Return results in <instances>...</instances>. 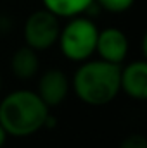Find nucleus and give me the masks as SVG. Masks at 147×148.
I'll use <instances>...</instances> for the list:
<instances>
[{"instance_id": "3", "label": "nucleus", "mask_w": 147, "mask_h": 148, "mask_svg": "<svg viewBox=\"0 0 147 148\" xmlns=\"http://www.w3.org/2000/svg\"><path fill=\"white\" fill-rule=\"evenodd\" d=\"M99 29L95 23H92L87 17L74 16L69 17L64 28H61L57 43L61 47V52L66 59L73 62H83L92 57L95 52Z\"/></svg>"}, {"instance_id": "5", "label": "nucleus", "mask_w": 147, "mask_h": 148, "mask_svg": "<svg viewBox=\"0 0 147 148\" xmlns=\"http://www.w3.org/2000/svg\"><path fill=\"white\" fill-rule=\"evenodd\" d=\"M95 52L101 55L102 60L119 66L128 53V38L118 28H106L97 35Z\"/></svg>"}, {"instance_id": "2", "label": "nucleus", "mask_w": 147, "mask_h": 148, "mask_svg": "<svg viewBox=\"0 0 147 148\" xmlns=\"http://www.w3.org/2000/svg\"><path fill=\"white\" fill-rule=\"evenodd\" d=\"M119 71L118 64L87 59L73 76L74 93L87 105H107L119 93Z\"/></svg>"}, {"instance_id": "8", "label": "nucleus", "mask_w": 147, "mask_h": 148, "mask_svg": "<svg viewBox=\"0 0 147 148\" xmlns=\"http://www.w3.org/2000/svg\"><path fill=\"white\" fill-rule=\"evenodd\" d=\"M10 67L16 77L19 79H31L38 73V55L37 50H33L31 47H21L16 50V53L12 55L10 60Z\"/></svg>"}, {"instance_id": "6", "label": "nucleus", "mask_w": 147, "mask_h": 148, "mask_svg": "<svg viewBox=\"0 0 147 148\" xmlns=\"http://www.w3.org/2000/svg\"><path fill=\"white\" fill-rule=\"evenodd\" d=\"M68 91H69V79L61 69H49L47 73L42 74L38 81L37 95L49 109L57 107L66 98Z\"/></svg>"}, {"instance_id": "9", "label": "nucleus", "mask_w": 147, "mask_h": 148, "mask_svg": "<svg viewBox=\"0 0 147 148\" xmlns=\"http://www.w3.org/2000/svg\"><path fill=\"white\" fill-rule=\"evenodd\" d=\"M43 7L57 17H74L88 10L94 0H42Z\"/></svg>"}, {"instance_id": "11", "label": "nucleus", "mask_w": 147, "mask_h": 148, "mask_svg": "<svg viewBox=\"0 0 147 148\" xmlns=\"http://www.w3.org/2000/svg\"><path fill=\"white\" fill-rule=\"evenodd\" d=\"M119 148H147V140L142 134H132L121 141Z\"/></svg>"}, {"instance_id": "4", "label": "nucleus", "mask_w": 147, "mask_h": 148, "mask_svg": "<svg viewBox=\"0 0 147 148\" xmlns=\"http://www.w3.org/2000/svg\"><path fill=\"white\" fill-rule=\"evenodd\" d=\"M59 17L49 12L47 9H42L33 12L26 23H24V40L26 45L33 50L42 52L50 48L54 43H57L59 38Z\"/></svg>"}, {"instance_id": "10", "label": "nucleus", "mask_w": 147, "mask_h": 148, "mask_svg": "<svg viewBox=\"0 0 147 148\" xmlns=\"http://www.w3.org/2000/svg\"><path fill=\"white\" fill-rule=\"evenodd\" d=\"M99 3V7H102L104 10L112 12V14H119V12H125L128 10L135 0H94Z\"/></svg>"}, {"instance_id": "7", "label": "nucleus", "mask_w": 147, "mask_h": 148, "mask_svg": "<svg viewBox=\"0 0 147 148\" xmlns=\"http://www.w3.org/2000/svg\"><path fill=\"white\" fill-rule=\"evenodd\" d=\"M119 90L135 100H146L147 64L144 60H135L119 71Z\"/></svg>"}, {"instance_id": "13", "label": "nucleus", "mask_w": 147, "mask_h": 148, "mask_svg": "<svg viewBox=\"0 0 147 148\" xmlns=\"http://www.w3.org/2000/svg\"><path fill=\"white\" fill-rule=\"evenodd\" d=\"M0 86H2V77H0Z\"/></svg>"}, {"instance_id": "1", "label": "nucleus", "mask_w": 147, "mask_h": 148, "mask_svg": "<svg viewBox=\"0 0 147 148\" xmlns=\"http://www.w3.org/2000/svg\"><path fill=\"white\" fill-rule=\"evenodd\" d=\"M49 115V107L37 91L17 90L0 102V124L7 136L24 138L35 134L45 127Z\"/></svg>"}, {"instance_id": "12", "label": "nucleus", "mask_w": 147, "mask_h": 148, "mask_svg": "<svg viewBox=\"0 0 147 148\" xmlns=\"http://www.w3.org/2000/svg\"><path fill=\"white\" fill-rule=\"evenodd\" d=\"M5 140H7V133H5V129L2 127V124H0V148L5 145Z\"/></svg>"}]
</instances>
